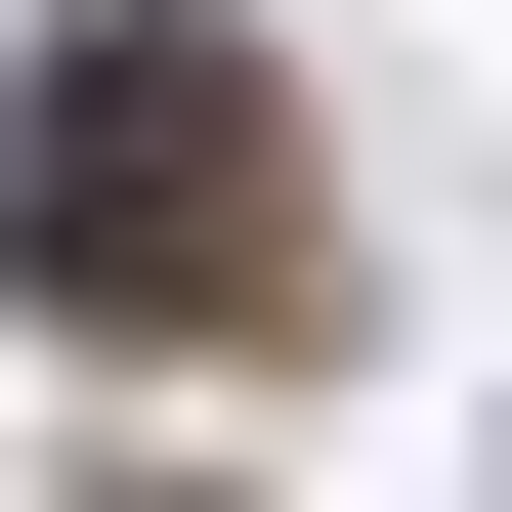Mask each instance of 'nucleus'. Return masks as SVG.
Segmentation results:
<instances>
[{
  "instance_id": "f257e3e1",
  "label": "nucleus",
  "mask_w": 512,
  "mask_h": 512,
  "mask_svg": "<svg viewBox=\"0 0 512 512\" xmlns=\"http://www.w3.org/2000/svg\"><path fill=\"white\" fill-rule=\"evenodd\" d=\"M0 299H43V342H299V299H342L299 86H256V43H171V0H128V43H43V128H0Z\"/></svg>"
}]
</instances>
